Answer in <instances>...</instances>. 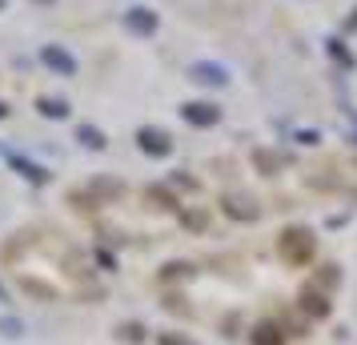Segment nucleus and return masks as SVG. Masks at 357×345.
<instances>
[{"instance_id": "nucleus-12", "label": "nucleus", "mask_w": 357, "mask_h": 345, "mask_svg": "<svg viewBox=\"0 0 357 345\" xmlns=\"http://www.w3.org/2000/svg\"><path fill=\"white\" fill-rule=\"evenodd\" d=\"M145 201H153V209H165V213H173V209H177V197H173V193H165V189H149Z\"/></svg>"}, {"instance_id": "nucleus-1", "label": "nucleus", "mask_w": 357, "mask_h": 345, "mask_svg": "<svg viewBox=\"0 0 357 345\" xmlns=\"http://www.w3.org/2000/svg\"><path fill=\"white\" fill-rule=\"evenodd\" d=\"M277 253H281V261L293 265V269H301V265L313 261V253H317V237L309 229H285L281 233V241H277Z\"/></svg>"}, {"instance_id": "nucleus-5", "label": "nucleus", "mask_w": 357, "mask_h": 345, "mask_svg": "<svg viewBox=\"0 0 357 345\" xmlns=\"http://www.w3.org/2000/svg\"><path fill=\"white\" fill-rule=\"evenodd\" d=\"M40 61L49 68H56L61 77H73V72H77V61H73L65 49H56V45H45V49H40Z\"/></svg>"}, {"instance_id": "nucleus-9", "label": "nucleus", "mask_w": 357, "mask_h": 345, "mask_svg": "<svg viewBox=\"0 0 357 345\" xmlns=\"http://www.w3.org/2000/svg\"><path fill=\"white\" fill-rule=\"evenodd\" d=\"M193 77L201 84H229V68L213 65V61H197L193 65Z\"/></svg>"}, {"instance_id": "nucleus-17", "label": "nucleus", "mask_w": 357, "mask_h": 345, "mask_svg": "<svg viewBox=\"0 0 357 345\" xmlns=\"http://www.w3.org/2000/svg\"><path fill=\"white\" fill-rule=\"evenodd\" d=\"M4 116H8V105H4V100H0V121H4Z\"/></svg>"}, {"instance_id": "nucleus-13", "label": "nucleus", "mask_w": 357, "mask_h": 345, "mask_svg": "<svg viewBox=\"0 0 357 345\" xmlns=\"http://www.w3.org/2000/svg\"><path fill=\"white\" fill-rule=\"evenodd\" d=\"M77 137H81L84 148H105V132H97L93 125H81V129H77Z\"/></svg>"}, {"instance_id": "nucleus-14", "label": "nucleus", "mask_w": 357, "mask_h": 345, "mask_svg": "<svg viewBox=\"0 0 357 345\" xmlns=\"http://www.w3.org/2000/svg\"><path fill=\"white\" fill-rule=\"evenodd\" d=\"M253 161H257V169H265V173H273V169H281V157L277 153H253Z\"/></svg>"}, {"instance_id": "nucleus-10", "label": "nucleus", "mask_w": 357, "mask_h": 345, "mask_svg": "<svg viewBox=\"0 0 357 345\" xmlns=\"http://www.w3.org/2000/svg\"><path fill=\"white\" fill-rule=\"evenodd\" d=\"M36 109L49 116V121H65V116H68V105H65V100H56V97H40V100H36Z\"/></svg>"}, {"instance_id": "nucleus-6", "label": "nucleus", "mask_w": 357, "mask_h": 345, "mask_svg": "<svg viewBox=\"0 0 357 345\" xmlns=\"http://www.w3.org/2000/svg\"><path fill=\"white\" fill-rule=\"evenodd\" d=\"M221 205H225V213H229V217H237V221H257V217H261V209H257V205H253L249 197H241V193L225 197Z\"/></svg>"}, {"instance_id": "nucleus-11", "label": "nucleus", "mask_w": 357, "mask_h": 345, "mask_svg": "<svg viewBox=\"0 0 357 345\" xmlns=\"http://www.w3.org/2000/svg\"><path fill=\"white\" fill-rule=\"evenodd\" d=\"M8 161H13V164H17V169H20V177H29V181H36V185H40V181H45V177H49V173H45L40 164L24 161V157H8Z\"/></svg>"}, {"instance_id": "nucleus-15", "label": "nucleus", "mask_w": 357, "mask_h": 345, "mask_svg": "<svg viewBox=\"0 0 357 345\" xmlns=\"http://www.w3.org/2000/svg\"><path fill=\"white\" fill-rule=\"evenodd\" d=\"M161 345H193V342L181 337V333H161Z\"/></svg>"}, {"instance_id": "nucleus-16", "label": "nucleus", "mask_w": 357, "mask_h": 345, "mask_svg": "<svg viewBox=\"0 0 357 345\" xmlns=\"http://www.w3.org/2000/svg\"><path fill=\"white\" fill-rule=\"evenodd\" d=\"M185 225L189 229H205V213H185Z\"/></svg>"}, {"instance_id": "nucleus-8", "label": "nucleus", "mask_w": 357, "mask_h": 345, "mask_svg": "<svg viewBox=\"0 0 357 345\" xmlns=\"http://www.w3.org/2000/svg\"><path fill=\"white\" fill-rule=\"evenodd\" d=\"M125 24H129L132 33L153 36V33H157V13H153V8H132L129 17H125Z\"/></svg>"}, {"instance_id": "nucleus-4", "label": "nucleus", "mask_w": 357, "mask_h": 345, "mask_svg": "<svg viewBox=\"0 0 357 345\" xmlns=\"http://www.w3.org/2000/svg\"><path fill=\"white\" fill-rule=\"evenodd\" d=\"M185 121H189V125H197V129H209V125H217V121H221V109H217V105H209V100H193V105H185Z\"/></svg>"}, {"instance_id": "nucleus-2", "label": "nucleus", "mask_w": 357, "mask_h": 345, "mask_svg": "<svg viewBox=\"0 0 357 345\" xmlns=\"http://www.w3.org/2000/svg\"><path fill=\"white\" fill-rule=\"evenodd\" d=\"M137 145H141V153H149V157H169V153H173V137L165 129L145 125V129L137 132Z\"/></svg>"}, {"instance_id": "nucleus-3", "label": "nucleus", "mask_w": 357, "mask_h": 345, "mask_svg": "<svg viewBox=\"0 0 357 345\" xmlns=\"http://www.w3.org/2000/svg\"><path fill=\"white\" fill-rule=\"evenodd\" d=\"M297 301H301V309H305L309 317H329V309H333V305H329V289H321L317 281H309Z\"/></svg>"}, {"instance_id": "nucleus-7", "label": "nucleus", "mask_w": 357, "mask_h": 345, "mask_svg": "<svg viewBox=\"0 0 357 345\" xmlns=\"http://www.w3.org/2000/svg\"><path fill=\"white\" fill-rule=\"evenodd\" d=\"M249 342L253 345H285V329L277 325V321H257Z\"/></svg>"}]
</instances>
